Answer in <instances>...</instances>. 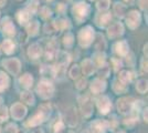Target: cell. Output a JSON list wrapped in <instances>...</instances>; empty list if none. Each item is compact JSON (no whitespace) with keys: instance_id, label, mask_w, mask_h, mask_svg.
<instances>
[{"instance_id":"1","label":"cell","mask_w":148,"mask_h":133,"mask_svg":"<svg viewBox=\"0 0 148 133\" xmlns=\"http://www.w3.org/2000/svg\"><path fill=\"white\" fill-rule=\"evenodd\" d=\"M51 113V105L50 104H42L37 114H34L32 118H30L29 120L27 121L25 125L27 127H37L39 124H41L42 122L48 119V116Z\"/></svg>"},{"instance_id":"2","label":"cell","mask_w":148,"mask_h":133,"mask_svg":"<svg viewBox=\"0 0 148 133\" xmlns=\"http://www.w3.org/2000/svg\"><path fill=\"white\" fill-rule=\"evenodd\" d=\"M37 92L42 99H50L54 93V85L47 79H42L37 87Z\"/></svg>"},{"instance_id":"3","label":"cell","mask_w":148,"mask_h":133,"mask_svg":"<svg viewBox=\"0 0 148 133\" xmlns=\"http://www.w3.org/2000/svg\"><path fill=\"white\" fill-rule=\"evenodd\" d=\"M94 30L91 25H86L79 32V43L81 47H88L93 42Z\"/></svg>"},{"instance_id":"4","label":"cell","mask_w":148,"mask_h":133,"mask_svg":"<svg viewBox=\"0 0 148 133\" xmlns=\"http://www.w3.org/2000/svg\"><path fill=\"white\" fill-rule=\"evenodd\" d=\"M72 11H73L74 18L80 23L90 12V6L87 3H85V2H83V1H80V2L74 5Z\"/></svg>"},{"instance_id":"5","label":"cell","mask_w":148,"mask_h":133,"mask_svg":"<svg viewBox=\"0 0 148 133\" xmlns=\"http://www.w3.org/2000/svg\"><path fill=\"white\" fill-rule=\"evenodd\" d=\"M2 65L13 76H17L21 69V63L18 59H6L2 61Z\"/></svg>"},{"instance_id":"6","label":"cell","mask_w":148,"mask_h":133,"mask_svg":"<svg viewBox=\"0 0 148 133\" xmlns=\"http://www.w3.org/2000/svg\"><path fill=\"white\" fill-rule=\"evenodd\" d=\"M134 102L132 98H121L117 101V109L122 114H128L133 110Z\"/></svg>"},{"instance_id":"7","label":"cell","mask_w":148,"mask_h":133,"mask_svg":"<svg viewBox=\"0 0 148 133\" xmlns=\"http://www.w3.org/2000/svg\"><path fill=\"white\" fill-rule=\"evenodd\" d=\"M27 114V108L22 103H14L12 107H11V116H12L14 120L20 121L22 120Z\"/></svg>"},{"instance_id":"8","label":"cell","mask_w":148,"mask_h":133,"mask_svg":"<svg viewBox=\"0 0 148 133\" xmlns=\"http://www.w3.org/2000/svg\"><path fill=\"white\" fill-rule=\"evenodd\" d=\"M126 23L130 29H133V30L136 29L140 23V13L136 10L128 12L126 16Z\"/></svg>"},{"instance_id":"9","label":"cell","mask_w":148,"mask_h":133,"mask_svg":"<svg viewBox=\"0 0 148 133\" xmlns=\"http://www.w3.org/2000/svg\"><path fill=\"white\" fill-rule=\"evenodd\" d=\"M97 108H99V112L103 114H106L112 108V103L108 99V96L106 95H102L97 99Z\"/></svg>"},{"instance_id":"10","label":"cell","mask_w":148,"mask_h":133,"mask_svg":"<svg viewBox=\"0 0 148 133\" xmlns=\"http://www.w3.org/2000/svg\"><path fill=\"white\" fill-rule=\"evenodd\" d=\"M81 111L83 116L85 118H90L93 113V104L92 101L88 99V96H85L83 101H81Z\"/></svg>"},{"instance_id":"11","label":"cell","mask_w":148,"mask_h":133,"mask_svg":"<svg viewBox=\"0 0 148 133\" xmlns=\"http://www.w3.org/2000/svg\"><path fill=\"white\" fill-rule=\"evenodd\" d=\"M108 37L110 38H116L118 36H122L124 33V27L121 22H116L114 25H112L110 28H108Z\"/></svg>"},{"instance_id":"12","label":"cell","mask_w":148,"mask_h":133,"mask_svg":"<svg viewBox=\"0 0 148 133\" xmlns=\"http://www.w3.org/2000/svg\"><path fill=\"white\" fill-rule=\"evenodd\" d=\"M105 89H106V83H105L104 80L95 79L91 83V91L94 94H99L101 92H103Z\"/></svg>"},{"instance_id":"13","label":"cell","mask_w":148,"mask_h":133,"mask_svg":"<svg viewBox=\"0 0 148 133\" xmlns=\"http://www.w3.org/2000/svg\"><path fill=\"white\" fill-rule=\"evenodd\" d=\"M108 122L105 120H95L92 122V130L95 133H103L108 129Z\"/></svg>"},{"instance_id":"14","label":"cell","mask_w":148,"mask_h":133,"mask_svg":"<svg viewBox=\"0 0 148 133\" xmlns=\"http://www.w3.org/2000/svg\"><path fill=\"white\" fill-rule=\"evenodd\" d=\"M111 19H112V16L110 12H102V13H99L96 16L95 22H96V25H99V28H103V27L107 25V23L111 21Z\"/></svg>"},{"instance_id":"15","label":"cell","mask_w":148,"mask_h":133,"mask_svg":"<svg viewBox=\"0 0 148 133\" xmlns=\"http://www.w3.org/2000/svg\"><path fill=\"white\" fill-rule=\"evenodd\" d=\"M65 120L70 127H75L77 124V114H76V110L74 108H70L69 111L65 113Z\"/></svg>"},{"instance_id":"16","label":"cell","mask_w":148,"mask_h":133,"mask_svg":"<svg viewBox=\"0 0 148 133\" xmlns=\"http://www.w3.org/2000/svg\"><path fill=\"white\" fill-rule=\"evenodd\" d=\"M2 30H3V33H6L8 36H12L14 34V25H13L12 21L9 17H6L2 20Z\"/></svg>"},{"instance_id":"17","label":"cell","mask_w":148,"mask_h":133,"mask_svg":"<svg viewBox=\"0 0 148 133\" xmlns=\"http://www.w3.org/2000/svg\"><path fill=\"white\" fill-rule=\"evenodd\" d=\"M58 48H59V45H58V43H56L54 40L51 41V42L48 44V47H47V52H45V57H47L48 60H52L53 58L56 57V54L58 53Z\"/></svg>"},{"instance_id":"18","label":"cell","mask_w":148,"mask_h":133,"mask_svg":"<svg viewBox=\"0 0 148 133\" xmlns=\"http://www.w3.org/2000/svg\"><path fill=\"white\" fill-rule=\"evenodd\" d=\"M94 71H95L94 64L90 59H85L82 61V72L84 73V76H91Z\"/></svg>"},{"instance_id":"19","label":"cell","mask_w":148,"mask_h":133,"mask_svg":"<svg viewBox=\"0 0 148 133\" xmlns=\"http://www.w3.org/2000/svg\"><path fill=\"white\" fill-rule=\"evenodd\" d=\"M115 51H116V53L119 54V56H126L127 53H128V43L125 41V40H122V41H118L117 43L115 44Z\"/></svg>"},{"instance_id":"20","label":"cell","mask_w":148,"mask_h":133,"mask_svg":"<svg viewBox=\"0 0 148 133\" xmlns=\"http://www.w3.org/2000/svg\"><path fill=\"white\" fill-rule=\"evenodd\" d=\"M41 53H42V49H41L40 44L38 43L31 44L29 47V49H28V54H29V57L31 59H38L41 56Z\"/></svg>"},{"instance_id":"21","label":"cell","mask_w":148,"mask_h":133,"mask_svg":"<svg viewBox=\"0 0 148 133\" xmlns=\"http://www.w3.org/2000/svg\"><path fill=\"white\" fill-rule=\"evenodd\" d=\"M70 62V56L66 52H59V56H58V65L56 67H60V68H65Z\"/></svg>"},{"instance_id":"22","label":"cell","mask_w":148,"mask_h":133,"mask_svg":"<svg viewBox=\"0 0 148 133\" xmlns=\"http://www.w3.org/2000/svg\"><path fill=\"white\" fill-rule=\"evenodd\" d=\"M20 83H21V85L25 89H30L32 87V84H33V78L31 74L29 73H25L23 76L20 78Z\"/></svg>"},{"instance_id":"23","label":"cell","mask_w":148,"mask_h":133,"mask_svg":"<svg viewBox=\"0 0 148 133\" xmlns=\"http://www.w3.org/2000/svg\"><path fill=\"white\" fill-rule=\"evenodd\" d=\"M133 79V74L130 73V71H126V70H123L119 72V76H118V81H121L124 84H127L130 83Z\"/></svg>"},{"instance_id":"24","label":"cell","mask_w":148,"mask_h":133,"mask_svg":"<svg viewBox=\"0 0 148 133\" xmlns=\"http://www.w3.org/2000/svg\"><path fill=\"white\" fill-rule=\"evenodd\" d=\"M113 89H114V91L117 93V94H121V93H125V92H127V85L126 84H124L122 83L121 81H118V80H115L114 83H113Z\"/></svg>"},{"instance_id":"25","label":"cell","mask_w":148,"mask_h":133,"mask_svg":"<svg viewBox=\"0 0 148 133\" xmlns=\"http://www.w3.org/2000/svg\"><path fill=\"white\" fill-rule=\"evenodd\" d=\"M53 25L54 28L58 29V30H63V29H66V28H70L71 25H70V21L66 19H56L54 20L53 22Z\"/></svg>"},{"instance_id":"26","label":"cell","mask_w":148,"mask_h":133,"mask_svg":"<svg viewBox=\"0 0 148 133\" xmlns=\"http://www.w3.org/2000/svg\"><path fill=\"white\" fill-rule=\"evenodd\" d=\"M126 10H127V7L123 5V3H121V2H116L114 5V12L116 13V16L119 17V18H123L125 16Z\"/></svg>"},{"instance_id":"27","label":"cell","mask_w":148,"mask_h":133,"mask_svg":"<svg viewBox=\"0 0 148 133\" xmlns=\"http://www.w3.org/2000/svg\"><path fill=\"white\" fill-rule=\"evenodd\" d=\"M9 83H10L9 76H7L5 72L0 71V92L3 91V90H6L9 87Z\"/></svg>"},{"instance_id":"28","label":"cell","mask_w":148,"mask_h":133,"mask_svg":"<svg viewBox=\"0 0 148 133\" xmlns=\"http://www.w3.org/2000/svg\"><path fill=\"white\" fill-rule=\"evenodd\" d=\"M20 98H21L22 102H25V103L29 104V105L34 104V96H33V94H32L31 92H29V91H25V92H22L21 95H20Z\"/></svg>"},{"instance_id":"29","label":"cell","mask_w":148,"mask_h":133,"mask_svg":"<svg viewBox=\"0 0 148 133\" xmlns=\"http://www.w3.org/2000/svg\"><path fill=\"white\" fill-rule=\"evenodd\" d=\"M29 18H30V14L25 10H21L17 13V19H18L20 25H25L29 21Z\"/></svg>"},{"instance_id":"30","label":"cell","mask_w":148,"mask_h":133,"mask_svg":"<svg viewBox=\"0 0 148 133\" xmlns=\"http://www.w3.org/2000/svg\"><path fill=\"white\" fill-rule=\"evenodd\" d=\"M2 50L5 51V53L7 54H11L14 51V43L11 40H5L2 42Z\"/></svg>"},{"instance_id":"31","label":"cell","mask_w":148,"mask_h":133,"mask_svg":"<svg viewBox=\"0 0 148 133\" xmlns=\"http://www.w3.org/2000/svg\"><path fill=\"white\" fill-rule=\"evenodd\" d=\"M27 31L30 36H36L39 31V22L38 21H32L27 25Z\"/></svg>"},{"instance_id":"32","label":"cell","mask_w":148,"mask_h":133,"mask_svg":"<svg viewBox=\"0 0 148 133\" xmlns=\"http://www.w3.org/2000/svg\"><path fill=\"white\" fill-rule=\"evenodd\" d=\"M136 89L139 93H146L147 92V80L140 79L136 83Z\"/></svg>"},{"instance_id":"33","label":"cell","mask_w":148,"mask_h":133,"mask_svg":"<svg viewBox=\"0 0 148 133\" xmlns=\"http://www.w3.org/2000/svg\"><path fill=\"white\" fill-rule=\"evenodd\" d=\"M96 7L99 11H104L107 10L110 7V0H97L96 2Z\"/></svg>"},{"instance_id":"34","label":"cell","mask_w":148,"mask_h":133,"mask_svg":"<svg viewBox=\"0 0 148 133\" xmlns=\"http://www.w3.org/2000/svg\"><path fill=\"white\" fill-rule=\"evenodd\" d=\"M38 7H39V0H31V1H29L28 2V6H27L28 12L34 13L37 11Z\"/></svg>"},{"instance_id":"35","label":"cell","mask_w":148,"mask_h":133,"mask_svg":"<svg viewBox=\"0 0 148 133\" xmlns=\"http://www.w3.org/2000/svg\"><path fill=\"white\" fill-rule=\"evenodd\" d=\"M105 48H106V42H105V40H104V37H103V34L99 33V34H97L96 49H99V50H104Z\"/></svg>"},{"instance_id":"36","label":"cell","mask_w":148,"mask_h":133,"mask_svg":"<svg viewBox=\"0 0 148 133\" xmlns=\"http://www.w3.org/2000/svg\"><path fill=\"white\" fill-rule=\"evenodd\" d=\"M94 61L96 62L97 65H102V64H104L105 62V54L104 53H102V52H97V53H95L94 54Z\"/></svg>"},{"instance_id":"37","label":"cell","mask_w":148,"mask_h":133,"mask_svg":"<svg viewBox=\"0 0 148 133\" xmlns=\"http://www.w3.org/2000/svg\"><path fill=\"white\" fill-rule=\"evenodd\" d=\"M73 40H74L73 34L71 32H66V34L63 38V43H64L65 47H71L73 44Z\"/></svg>"},{"instance_id":"38","label":"cell","mask_w":148,"mask_h":133,"mask_svg":"<svg viewBox=\"0 0 148 133\" xmlns=\"http://www.w3.org/2000/svg\"><path fill=\"white\" fill-rule=\"evenodd\" d=\"M99 74L102 78H107L110 74V68L107 67V64H102L99 69Z\"/></svg>"},{"instance_id":"39","label":"cell","mask_w":148,"mask_h":133,"mask_svg":"<svg viewBox=\"0 0 148 133\" xmlns=\"http://www.w3.org/2000/svg\"><path fill=\"white\" fill-rule=\"evenodd\" d=\"M80 72H81V69L79 65H73L72 68H71V70H70V76L72 78V79H76V78H79V76H80Z\"/></svg>"},{"instance_id":"40","label":"cell","mask_w":148,"mask_h":133,"mask_svg":"<svg viewBox=\"0 0 148 133\" xmlns=\"http://www.w3.org/2000/svg\"><path fill=\"white\" fill-rule=\"evenodd\" d=\"M8 119V109L5 105H0V123Z\"/></svg>"},{"instance_id":"41","label":"cell","mask_w":148,"mask_h":133,"mask_svg":"<svg viewBox=\"0 0 148 133\" xmlns=\"http://www.w3.org/2000/svg\"><path fill=\"white\" fill-rule=\"evenodd\" d=\"M63 129H64V123H63V121L58 120L56 123H54V125H53V132L60 133Z\"/></svg>"},{"instance_id":"42","label":"cell","mask_w":148,"mask_h":133,"mask_svg":"<svg viewBox=\"0 0 148 133\" xmlns=\"http://www.w3.org/2000/svg\"><path fill=\"white\" fill-rule=\"evenodd\" d=\"M51 10H50L48 7H43L42 9H41V12H40V16L43 18V19H49L50 17H51Z\"/></svg>"},{"instance_id":"43","label":"cell","mask_w":148,"mask_h":133,"mask_svg":"<svg viewBox=\"0 0 148 133\" xmlns=\"http://www.w3.org/2000/svg\"><path fill=\"white\" fill-rule=\"evenodd\" d=\"M75 87L79 90H83V89L86 87V80L85 79H80L77 82L75 83Z\"/></svg>"},{"instance_id":"44","label":"cell","mask_w":148,"mask_h":133,"mask_svg":"<svg viewBox=\"0 0 148 133\" xmlns=\"http://www.w3.org/2000/svg\"><path fill=\"white\" fill-rule=\"evenodd\" d=\"M18 129H17V125L13 124V123H10L8 124V127H6V133H17Z\"/></svg>"},{"instance_id":"45","label":"cell","mask_w":148,"mask_h":133,"mask_svg":"<svg viewBox=\"0 0 148 133\" xmlns=\"http://www.w3.org/2000/svg\"><path fill=\"white\" fill-rule=\"evenodd\" d=\"M140 70H142V73H147V59L146 58H143L142 59V67H140Z\"/></svg>"},{"instance_id":"46","label":"cell","mask_w":148,"mask_h":133,"mask_svg":"<svg viewBox=\"0 0 148 133\" xmlns=\"http://www.w3.org/2000/svg\"><path fill=\"white\" fill-rule=\"evenodd\" d=\"M112 62L114 63V70H115V71H117L119 68H122V62H121L118 59H113Z\"/></svg>"},{"instance_id":"47","label":"cell","mask_w":148,"mask_h":133,"mask_svg":"<svg viewBox=\"0 0 148 133\" xmlns=\"http://www.w3.org/2000/svg\"><path fill=\"white\" fill-rule=\"evenodd\" d=\"M138 5L140 7V9L145 10L147 8V0H138Z\"/></svg>"},{"instance_id":"48","label":"cell","mask_w":148,"mask_h":133,"mask_svg":"<svg viewBox=\"0 0 148 133\" xmlns=\"http://www.w3.org/2000/svg\"><path fill=\"white\" fill-rule=\"evenodd\" d=\"M64 10H65V6H64L63 3H59L58 7H56V11L60 13H63L64 12Z\"/></svg>"},{"instance_id":"49","label":"cell","mask_w":148,"mask_h":133,"mask_svg":"<svg viewBox=\"0 0 148 133\" xmlns=\"http://www.w3.org/2000/svg\"><path fill=\"white\" fill-rule=\"evenodd\" d=\"M144 120L147 122V109L144 110Z\"/></svg>"},{"instance_id":"50","label":"cell","mask_w":148,"mask_h":133,"mask_svg":"<svg viewBox=\"0 0 148 133\" xmlns=\"http://www.w3.org/2000/svg\"><path fill=\"white\" fill-rule=\"evenodd\" d=\"M32 133H44V131H43V130H41V129H38V130L33 131Z\"/></svg>"},{"instance_id":"51","label":"cell","mask_w":148,"mask_h":133,"mask_svg":"<svg viewBox=\"0 0 148 133\" xmlns=\"http://www.w3.org/2000/svg\"><path fill=\"white\" fill-rule=\"evenodd\" d=\"M144 53L146 54V58H147V43L145 44V47H144Z\"/></svg>"},{"instance_id":"52","label":"cell","mask_w":148,"mask_h":133,"mask_svg":"<svg viewBox=\"0 0 148 133\" xmlns=\"http://www.w3.org/2000/svg\"><path fill=\"white\" fill-rule=\"evenodd\" d=\"M5 2H6V0H0V7H2L5 5Z\"/></svg>"},{"instance_id":"53","label":"cell","mask_w":148,"mask_h":133,"mask_svg":"<svg viewBox=\"0 0 148 133\" xmlns=\"http://www.w3.org/2000/svg\"><path fill=\"white\" fill-rule=\"evenodd\" d=\"M17 133H25V131H23V130H18Z\"/></svg>"},{"instance_id":"54","label":"cell","mask_w":148,"mask_h":133,"mask_svg":"<svg viewBox=\"0 0 148 133\" xmlns=\"http://www.w3.org/2000/svg\"><path fill=\"white\" fill-rule=\"evenodd\" d=\"M125 1H126V2H132L133 0H125Z\"/></svg>"},{"instance_id":"55","label":"cell","mask_w":148,"mask_h":133,"mask_svg":"<svg viewBox=\"0 0 148 133\" xmlns=\"http://www.w3.org/2000/svg\"><path fill=\"white\" fill-rule=\"evenodd\" d=\"M117 133H125V132H124V131H118Z\"/></svg>"},{"instance_id":"56","label":"cell","mask_w":148,"mask_h":133,"mask_svg":"<svg viewBox=\"0 0 148 133\" xmlns=\"http://www.w3.org/2000/svg\"><path fill=\"white\" fill-rule=\"evenodd\" d=\"M1 102H2V99H1V98H0V105H1Z\"/></svg>"},{"instance_id":"57","label":"cell","mask_w":148,"mask_h":133,"mask_svg":"<svg viewBox=\"0 0 148 133\" xmlns=\"http://www.w3.org/2000/svg\"><path fill=\"white\" fill-rule=\"evenodd\" d=\"M68 133H74V132H73V131H69Z\"/></svg>"},{"instance_id":"58","label":"cell","mask_w":148,"mask_h":133,"mask_svg":"<svg viewBox=\"0 0 148 133\" xmlns=\"http://www.w3.org/2000/svg\"><path fill=\"white\" fill-rule=\"evenodd\" d=\"M48 1H50V0H48Z\"/></svg>"}]
</instances>
